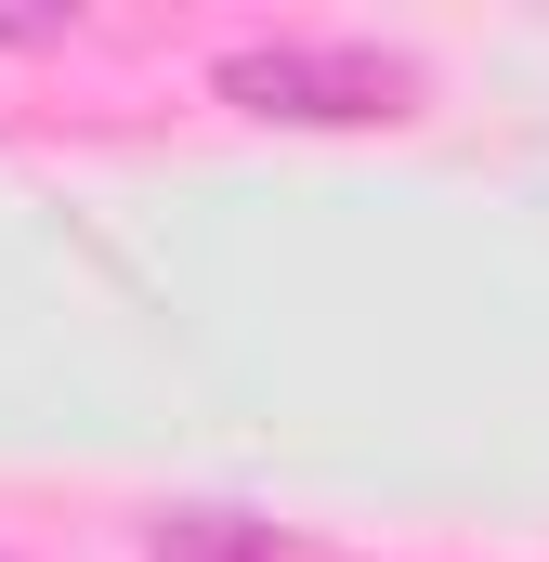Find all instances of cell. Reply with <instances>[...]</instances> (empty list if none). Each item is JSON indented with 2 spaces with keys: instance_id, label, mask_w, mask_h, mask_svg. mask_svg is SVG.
<instances>
[{
  "instance_id": "cell-1",
  "label": "cell",
  "mask_w": 549,
  "mask_h": 562,
  "mask_svg": "<svg viewBox=\"0 0 549 562\" xmlns=\"http://www.w3.org/2000/svg\"><path fill=\"white\" fill-rule=\"evenodd\" d=\"M223 92H236L249 119H314V132H340V119H393L406 66L367 53V40H249V53H223Z\"/></svg>"
},
{
  "instance_id": "cell-2",
  "label": "cell",
  "mask_w": 549,
  "mask_h": 562,
  "mask_svg": "<svg viewBox=\"0 0 549 562\" xmlns=\"http://www.w3.org/2000/svg\"><path fill=\"white\" fill-rule=\"evenodd\" d=\"M157 562H288V550H274L249 510H170L157 524Z\"/></svg>"
}]
</instances>
